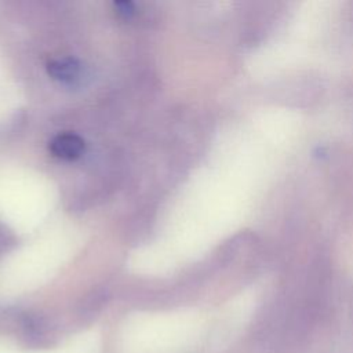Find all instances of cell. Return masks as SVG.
<instances>
[{
    "label": "cell",
    "instance_id": "obj_1",
    "mask_svg": "<svg viewBox=\"0 0 353 353\" xmlns=\"http://www.w3.org/2000/svg\"><path fill=\"white\" fill-rule=\"evenodd\" d=\"M47 72L54 80L68 85L77 84L83 79V66L74 58L54 59L48 62Z\"/></svg>",
    "mask_w": 353,
    "mask_h": 353
},
{
    "label": "cell",
    "instance_id": "obj_3",
    "mask_svg": "<svg viewBox=\"0 0 353 353\" xmlns=\"http://www.w3.org/2000/svg\"><path fill=\"white\" fill-rule=\"evenodd\" d=\"M113 7L116 14L123 19H130L135 12V6L132 1H114Z\"/></svg>",
    "mask_w": 353,
    "mask_h": 353
},
{
    "label": "cell",
    "instance_id": "obj_2",
    "mask_svg": "<svg viewBox=\"0 0 353 353\" xmlns=\"http://www.w3.org/2000/svg\"><path fill=\"white\" fill-rule=\"evenodd\" d=\"M50 152L63 160H76L84 152V141L72 132H62L55 135L50 142Z\"/></svg>",
    "mask_w": 353,
    "mask_h": 353
}]
</instances>
